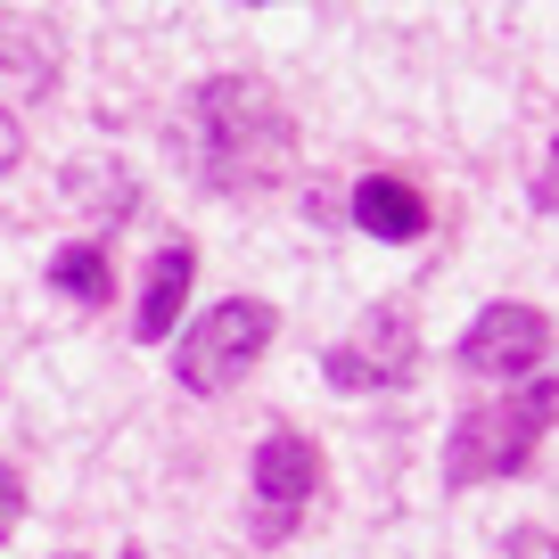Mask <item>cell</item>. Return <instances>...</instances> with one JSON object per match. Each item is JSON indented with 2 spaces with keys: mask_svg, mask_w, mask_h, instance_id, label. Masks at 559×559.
I'll list each match as a JSON object with an SVG mask.
<instances>
[{
  "mask_svg": "<svg viewBox=\"0 0 559 559\" xmlns=\"http://www.w3.org/2000/svg\"><path fill=\"white\" fill-rule=\"evenodd\" d=\"M535 206L559 214V140H551V157H543V174H535Z\"/></svg>",
  "mask_w": 559,
  "mask_h": 559,
  "instance_id": "cell-14",
  "label": "cell"
},
{
  "mask_svg": "<svg viewBox=\"0 0 559 559\" xmlns=\"http://www.w3.org/2000/svg\"><path fill=\"white\" fill-rule=\"evenodd\" d=\"M412 362H419V321L403 313V305H370V313L321 354V379H330L337 395H370V386H403Z\"/></svg>",
  "mask_w": 559,
  "mask_h": 559,
  "instance_id": "cell-5",
  "label": "cell"
},
{
  "mask_svg": "<svg viewBox=\"0 0 559 559\" xmlns=\"http://www.w3.org/2000/svg\"><path fill=\"white\" fill-rule=\"evenodd\" d=\"M17 157H25V132H17V116H9V107H0V181L17 174Z\"/></svg>",
  "mask_w": 559,
  "mask_h": 559,
  "instance_id": "cell-13",
  "label": "cell"
},
{
  "mask_svg": "<svg viewBox=\"0 0 559 559\" xmlns=\"http://www.w3.org/2000/svg\"><path fill=\"white\" fill-rule=\"evenodd\" d=\"M280 337V313L263 297H223L214 313H198L190 330H181L174 346V379L190 386V395H223V386H239L247 370L263 362V346Z\"/></svg>",
  "mask_w": 559,
  "mask_h": 559,
  "instance_id": "cell-3",
  "label": "cell"
},
{
  "mask_svg": "<svg viewBox=\"0 0 559 559\" xmlns=\"http://www.w3.org/2000/svg\"><path fill=\"white\" fill-rule=\"evenodd\" d=\"M17 519H25V477L9 469V461H0V543L17 535Z\"/></svg>",
  "mask_w": 559,
  "mask_h": 559,
  "instance_id": "cell-11",
  "label": "cell"
},
{
  "mask_svg": "<svg viewBox=\"0 0 559 559\" xmlns=\"http://www.w3.org/2000/svg\"><path fill=\"white\" fill-rule=\"evenodd\" d=\"M510 559H559V535H543V526H519V535H510Z\"/></svg>",
  "mask_w": 559,
  "mask_h": 559,
  "instance_id": "cell-12",
  "label": "cell"
},
{
  "mask_svg": "<svg viewBox=\"0 0 559 559\" xmlns=\"http://www.w3.org/2000/svg\"><path fill=\"white\" fill-rule=\"evenodd\" d=\"M181 148H190L198 181L214 198H247L288 181V157H297V123L280 107L272 83L255 74H206L181 107Z\"/></svg>",
  "mask_w": 559,
  "mask_h": 559,
  "instance_id": "cell-1",
  "label": "cell"
},
{
  "mask_svg": "<svg viewBox=\"0 0 559 559\" xmlns=\"http://www.w3.org/2000/svg\"><path fill=\"white\" fill-rule=\"evenodd\" d=\"M559 419V379H519L510 395L477 403V412L453 419V437H444V486L469 493V486H493V477H519L535 469V444L551 437Z\"/></svg>",
  "mask_w": 559,
  "mask_h": 559,
  "instance_id": "cell-2",
  "label": "cell"
},
{
  "mask_svg": "<svg viewBox=\"0 0 559 559\" xmlns=\"http://www.w3.org/2000/svg\"><path fill=\"white\" fill-rule=\"evenodd\" d=\"M190 280H198V247H157V263H148V288H140V313H132V337H140V346H165V337L181 330Z\"/></svg>",
  "mask_w": 559,
  "mask_h": 559,
  "instance_id": "cell-8",
  "label": "cell"
},
{
  "mask_svg": "<svg viewBox=\"0 0 559 559\" xmlns=\"http://www.w3.org/2000/svg\"><path fill=\"white\" fill-rule=\"evenodd\" d=\"M74 198H83L91 214H107V223H123V214L140 206L132 174H107V165H74Z\"/></svg>",
  "mask_w": 559,
  "mask_h": 559,
  "instance_id": "cell-10",
  "label": "cell"
},
{
  "mask_svg": "<svg viewBox=\"0 0 559 559\" xmlns=\"http://www.w3.org/2000/svg\"><path fill=\"white\" fill-rule=\"evenodd\" d=\"M67 559H83V551H67ZM123 559H148V551H123Z\"/></svg>",
  "mask_w": 559,
  "mask_h": 559,
  "instance_id": "cell-15",
  "label": "cell"
},
{
  "mask_svg": "<svg viewBox=\"0 0 559 559\" xmlns=\"http://www.w3.org/2000/svg\"><path fill=\"white\" fill-rule=\"evenodd\" d=\"M543 362H551V313H543V305H519V297L486 305V313L469 321V337H461V370H469V379L519 386V379H535Z\"/></svg>",
  "mask_w": 559,
  "mask_h": 559,
  "instance_id": "cell-6",
  "label": "cell"
},
{
  "mask_svg": "<svg viewBox=\"0 0 559 559\" xmlns=\"http://www.w3.org/2000/svg\"><path fill=\"white\" fill-rule=\"evenodd\" d=\"M50 288L99 313V305L116 297V263H107V247H99V239H74V247H58V255H50Z\"/></svg>",
  "mask_w": 559,
  "mask_h": 559,
  "instance_id": "cell-9",
  "label": "cell"
},
{
  "mask_svg": "<svg viewBox=\"0 0 559 559\" xmlns=\"http://www.w3.org/2000/svg\"><path fill=\"white\" fill-rule=\"evenodd\" d=\"M346 214H354V230H362V239H386V247L428 239V223H437L428 190H419V181H403V174H362Z\"/></svg>",
  "mask_w": 559,
  "mask_h": 559,
  "instance_id": "cell-7",
  "label": "cell"
},
{
  "mask_svg": "<svg viewBox=\"0 0 559 559\" xmlns=\"http://www.w3.org/2000/svg\"><path fill=\"white\" fill-rule=\"evenodd\" d=\"M321 493V444H305L297 428H272V437L255 444V469H247V535L272 551V543H288L305 526V510H313Z\"/></svg>",
  "mask_w": 559,
  "mask_h": 559,
  "instance_id": "cell-4",
  "label": "cell"
}]
</instances>
